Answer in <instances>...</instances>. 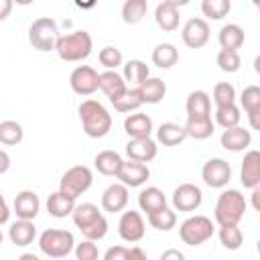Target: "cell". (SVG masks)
Wrapping results in <instances>:
<instances>
[{"mask_svg": "<svg viewBox=\"0 0 260 260\" xmlns=\"http://www.w3.org/2000/svg\"><path fill=\"white\" fill-rule=\"evenodd\" d=\"M14 213L18 219H26V221H32L37 215H39V209H41V199L35 191H20L16 197H14Z\"/></svg>", "mask_w": 260, "mask_h": 260, "instance_id": "obj_19", "label": "cell"}, {"mask_svg": "<svg viewBox=\"0 0 260 260\" xmlns=\"http://www.w3.org/2000/svg\"><path fill=\"white\" fill-rule=\"evenodd\" d=\"M122 162H124V158L116 150H102L93 158V167L98 169V173H102L106 177H118Z\"/></svg>", "mask_w": 260, "mask_h": 260, "instance_id": "obj_26", "label": "cell"}, {"mask_svg": "<svg viewBox=\"0 0 260 260\" xmlns=\"http://www.w3.org/2000/svg\"><path fill=\"white\" fill-rule=\"evenodd\" d=\"M144 219L138 211L134 209H128V211H122L120 215V221H118V234L124 242H130V244H136L144 238Z\"/></svg>", "mask_w": 260, "mask_h": 260, "instance_id": "obj_11", "label": "cell"}, {"mask_svg": "<svg viewBox=\"0 0 260 260\" xmlns=\"http://www.w3.org/2000/svg\"><path fill=\"white\" fill-rule=\"evenodd\" d=\"M71 217H73V223L79 228V232L83 234L85 240L98 242L108 234V219L104 217V213L93 203L75 205Z\"/></svg>", "mask_w": 260, "mask_h": 260, "instance_id": "obj_2", "label": "cell"}, {"mask_svg": "<svg viewBox=\"0 0 260 260\" xmlns=\"http://www.w3.org/2000/svg\"><path fill=\"white\" fill-rule=\"evenodd\" d=\"M230 10H232L230 0H203L201 2V12L211 20H221L223 16H228Z\"/></svg>", "mask_w": 260, "mask_h": 260, "instance_id": "obj_39", "label": "cell"}, {"mask_svg": "<svg viewBox=\"0 0 260 260\" xmlns=\"http://www.w3.org/2000/svg\"><path fill=\"white\" fill-rule=\"evenodd\" d=\"M79 120L83 132L89 138H104L112 130V116L98 100H85L79 104Z\"/></svg>", "mask_w": 260, "mask_h": 260, "instance_id": "obj_1", "label": "cell"}, {"mask_svg": "<svg viewBox=\"0 0 260 260\" xmlns=\"http://www.w3.org/2000/svg\"><path fill=\"white\" fill-rule=\"evenodd\" d=\"M112 106H114V110H118L122 114H128V112L138 110L142 106V102H140V95H138V91L134 87V89H126L118 100L112 102Z\"/></svg>", "mask_w": 260, "mask_h": 260, "instance_id": "obj_40", "label": "cell"}, {"mask_svg": "<svg viewBox=\"0 0 260 260\" xmlns=\"http://www.w3.org/2000/svg\"><path fill=\"white\" fill-rule=\"evenodd\" d=\"M24 138V130L16 120H4L0 122V142L6 146L20 144Z\"/></svg>", "mask_w": 260, "mask_h": 260, "instance_id": "obj_36", "label": "cell"}, {"mask_svg": "<svg viewBox=\"0 0 260 260\" xmlns=\"http://www.w3.org/2000/svg\"><path fill=\"white\" fill-rule=\"evenodd\" d=\"M142 104H158L167 95V83L160 77H148L136 87Z\"/></svg>", "mask_w": 260, "mask_h": 260, "instance_id": "obj_24", "label": "cell"}, {"mask_svg": "<svg viewBox=\"0 0 260 260\" xmlns=\"http://www.w3.org/2000/svg\"><path fill=\"white\" fill-rule=\"evenodd\" d=\"M187 132V138H195V140H205L213 134L215 124L211 118L207 120H187V124L183 126Z\"/></svg>", "mask_w": 260, "mask_h": 260, "instance_id": "obj_37", "label": "cell"}, {"mask_svg": "<svg viewBox=\"0 0 260 260\" xmlns=\"http://www.w3.org/2000/svg\"><path fill=\"white\" fill-rule=\"evenodd\" d=\"M201 201H203V193L193 183H181L173 191V207L177 211H187V213L195 211V209H199Z\"/></svg>", "mask_w": 260, "mask_h": 260, "instance_id": "obj_13", "label": "cell"}, {"mask_svg": "<svg viewBox=\"0 0 260 260\" xmlns=\"http://www.w3.org/2000/svg\"><path fill=\"white\" fill-rule=\"evenodd\" d=\"M258 195H260V187L252 189V205H254V209H258Z\"/></svg>", "mask_w": 260, "mask_h": 260, "instance_id": "obj_52", "label": "cell"}, {"mask_svg": "<svg viewBox=\"0 0 260 260\" xmlns=\"http://www.w3.org/2000/svg\"><path fill=\"white\" fill-rule=\"evenodd\" d=\"M59 37V26L49 16H41L32 20V24L28 26V43L37 51H55Z\"/></svg>", "mask_w": 260, "mask_h": 260, "instance_id": "obj_6", "label": "cell"}, {"mask_svg": "<svg viewBox=\"0 0 260 260\" xmlns=\"http://www.w3.org/2000/svg\"><path fill=\"white\" fill-rule=\"evenodd\" d=\"M215 63H217V67L223 73H236L240 69V65H242V59H240L238 51H223V49H219V53L215 57Z\"/></svg>", "mask_w": 260, "mask_h": 260, "instance_id": "obj_42", "label": "cell"}, {"mask_svg": "<svg viewBox=\"0 0 260 260\" xmlns=\"http://www.w3.org/2000/svg\"><path fill=\"white\" fill-rule=\"evenodd\" d=\"M240 120H242V114H240V108L236 104H230V106H223V108H215V122L213 124L221 126L223 130L240 126Z\"/></svg>", "mask_w": 260, "mask_h": 260, "instance_id": "obj_35", "label": "cell"}, {"mask_svg": "<svg viewBox=\"0 0 260 260\" xmlns=\"http://www.w3.org/2000/svg\"><path fill=\"white\" fill-rule=\"evenodd\" d=\"M181 39L183 43L189 47V49H201L207 45L209 41V24L205 18H189L185 24H183V30H181Z\"/></svg>", "mask_w": 260, "mask_h": 260, "instance_id": "obj_12", "label": "cell"}, {"mask_svg": "<svg viewBox=\"0 0 260 260\" xmlns=\"http://www.w3.org/2000/svg\"><path fill=\"white\" fill-rule=\"evenodd\" d=\"M2 240H4V234H2V230H0V246H2Z\"/></svg>", "mask_w": 260, "mask_h": 260, "instance_id": "obj_54", "label": "cell"}, {"mask_svg": "<svg viewBox=\"0 0 260 260\" xmlns=\"http://www.w3.org/2000/svg\"><path fill=\"white\" fill-rule=\"evenodd\" d=\"M240 104L246 114L250 112H260V87L258 85H248L240 93Z\"/></svg>", "mask_w": 260, "mask_h": 260, "instance_id": "obj_43", "label": "cell"}, {"mask_svg": "<svg viewBox=\"0 0 260 260\" xmlns=\"http://www.w3.org/2000/svg\"><path fill=\"white\" fill-rule=\"evenodd\" d=\"M124 81L126 83H132V85H140L142 81H146L150 77V69L144 61L140 59H130L128 63H124V73H122Z\"/></svg>", "mask_w": 260, "mask_h": 260, "instance_id": "obj_32", "label": "cell"}, {"mask_svg": "<svg viewBox=\"0 0 260 260\" xmlns=\"http://www.w3.org/2000/svg\"><path fill=\"white\" fill-rule=\"evenodd\" d=\"M213 102L217 108H223V106H230V104H236V87L228 81H219L213 85Z\"/></svg>", "mask_w": 260, "mask_h": 260, "instance_id": "obj_41", "label": "cell"}, {"mask_svg": "<svg viewBox=\"0 0 260 260\" xmlns=\"http://www.w3.org/2000/svg\"><path fill=\"white\" fill-rule=\"evenodd\" d=\"M150 177V169L148 165L144 162H136V160H124L122 162V169L118 173V179L124 187H140L148 181Z\"/></svg>", "mask_w": 260, "mask_h": 260, "instance_id": "obj_16", "label": "cell"}, {"mask_svg": "<svg viewBox=\"0 0 260 260\" xmlns=\"http://www.w3.org/2000/svg\"><path fill=\"white\" fill-rule=\"evenodd\" d=\"M244 39H246L244 28L240 24H236V22L223 24L219 28V32H217V43H219V47L223 51H238L244 45Z\"/></svg>", "mask_w": 260, "mask_h": 260, "instance_id": "obj_23", "label": "cell"}, {"mask_svg": "<svg viewBox=\"0 0 260 260\" xmlns=\"http://www.w3.org/2000/svg\"><path fill=\"white\" fill-rule=\"evenodd\" d=\"M179 61V51L171 43H160L152 49V63L160 69H171Z\"/></svg>", "mask_w": 260, "mask_h": 260, "instance_id": "obj_31", "label": "cell"}, {"mask_svg": "<svg viewBox=\"0 0 260 260\" xmlns=\"http://www.w3.org/2000/svg\"><path fill=\"white\" fill-rule=\"evenodd\" d=\"M201 179L211 189H223L232 179V167L225 158H209L201 169Z\"/></svg>", "mask_w": 260, "mask_h": 260, "instance_id": "obj_9", "label": "cell"}, {"mask_svg": "<svg viewBox=\"0 0 260 260\" xmlns=\"http://www.w3.org/2000/svg\"><path fill=\"white\" fill-rule=\"evenodd\" d=\"M158 152V146L152 138H130L126 144V154L128 160H136V162H150Z\"/></svg>", "mask_w": 260, "mask_h": 260, "instance_id": "obj_17", "label": "cell"}, {"mask_svg": "<svg viewBox=\"0 0 260 260\" xmlns=\"http://www.w3.org/2000/svg\"><path fill=\"white\" fill-rule=\"evenodd\" d=\"M217 236H219L221 246L228 248V250H238L244 242V234L238 225H219Z\"/></svg>", "mask_w": 260, "mask_h": 260, "instance_id": "obj_38", "label": "cell"}, {"mask_svg": "<svg viewBox=\"0 0 260 260\" xmlns=\"http://www.w3.org/2000/svg\"><path fill=\"white\" fill-rule=\"evenodd\" d=\"M18 260H41L37 254H30V252H24V254H20L18 256Z\"/></svg>", "mask_w": 260, "mask_h": 260, "instance_id": "obj_53", "label": "cell"}, {"mask_svg": "<svg viewBox=\"0 0 260 260\" xmlns=\"http://www.w3.org/2000/svg\"><path fill=\"white\" fill-rule=\"evenodd\" d=\"M8 238L14 246H28L32 244V240L37 238V228L32 221H26V219H16L10 228H8Z\"/></svg>", "mask_w": 260, "mask_h": 260, "instance_id": "obj_28", "label": "cell"}, {"mask_svg": "<svg viewBox=\"0 0 260 260\" xmlns=\"http://www.w3.org/2000/svg\"><path fill=\"white\" fill-rule=\"evenodd\" d=\"M128 205V187H124L122 183H114L110 187H106V191L102 193V207L108 213H120L124 211Z\"/></svg>", "mask_w": 260, "mask_h": 260, "instance_id": "obj_20", "label": "cell"}, {"mask_svg": "<svg viewBox=\"0 0 260 260\" xmlns=\"http://www.w3.org/2000/svg\"><path fill=\"white\" fill-rule=\"evenodd\" d=\"M185 0H165L154 8V20L158 24V28H162L165 32H173L179 28V6H183Z\"/></svg>", "mask_w": 260, "mask_h": 260, "instance_id": "obj_14", "label": "cell"}, {"mask_svg": "<svg viewBox=\"0 0 260 260\" xmlns=\"http://www.w3.org/2000/svg\"><path fill=\"white\" fill-rule=\"evenodd\" d=\"M12 12V0H0V22L6 20Z\"/></svg>", "mask_w": 260, "mask_h": 260, "instance_id": "obj_50", "label": "cell"}, {"mask_svg": "<svg viewBox=\"0 0 260 260\" xmlns=\"http://www.w3.org/2000/svg\"><path fill=\"white\" fill-rule=\"evenodd\" d=\"M93 183V173L89 167L85 165H75L71 169H67L59 181V191L77 199L79 195H83Z\"/></svg>", "mask_w": 260, "mask_h": 260, "instance_id": "obj_8", "label": "cell"}, {"mask_svg": "<svg viewBox=\"0 0 260 260\" xmlns=\"http://www.w3.org/2000/svg\"><path fill=\"white\" fill-rule=\"evenodd\" d=\"M73 209H75V199L61 193V191H55L47 197V211H49V215H53L57 219H63V217L71 215Z\"/></svg>", "mask_w": 260, "mask_h": 260, "instance_id": "obj_27", "label": "cell"}, {"mask_svg": "<svg viewBox=\"0 0 260 260\" xmlns=\"http://www.w3.org/2000/svg\"><path fill=\"white\" fill-rule=\"evenodd\" d=\"M75 258L77 260H98L100 258V252H98L95 242L83 240L81 244H75Z\"/></svg>", "mask_w": 260, "mask_h": 260, "instance_id": "obj_45", "label": "cell"}, {"mask_svg": "<svg viewBox=\"0 0 260 260\" xmlns=\"http://www.w3.org/2000/svg\"><path fill=\"white\" fill-rule=\"evenodd\" d=\"M219 142L230 152H242V150H246L252 144V132L246 130V128H242V126L228 128V130L221 132Z\"/></svg>", "mask_w": 260, "mask_h": 260, "instance_id": "obj_21", "label": "cell"}, {"mask_svg": "<svg viewBox=\"0 0 260 260\" xmlns=\"http://www.w3.org/2000/svg\"><path fill=\"white\" fill-rule=\"evenodd\" d=\"M39 248L49 258H65L75 248V238L69 230L49 228L39 236Z\"/></svg>", "mask_w": 260, "mask_h": 260, "instance_id": "obj_5", "label": "cell"}, {"mask_svg": "<svg viewBox=\"0 0 260 260\" xmlns=\"http://www.w3.org/2000/svg\"><path fill=\"white\" fill-rule=\"evenodd\" d=\"M187 138V132L183 126L175 124V122H162L156 128V140L162 146H177Z\"/></svg>", "mask_w": 260, "mask_h": 260, "instance_id": "obj_30", "label": "cell"}, {"mask_svg": "<svg viewBox=\"0 0 260 260\" xmlns=\"http://www.w3.org/2000/svg\"><path fill=\"white\" fill-rule=\"evenodd\" d=\"M187 120H207L211 118V98L203 89H195L187 95L185 102Z\"/></svg>", "mask_w": 260, "mask_h": 260, "instance_id": "obj_15", "label": "cell"}, {"mask_svg": "<svg viewBox=\"0 0 260 260\" xmlns=\"http://www.w3.org/2000/svg\"><path fill=\"white\" fill-rule=\"evenodd\" d=\"M91 49H93V39L87 30H73L69 35H61L55 45V53L59 55V59L67 63H77L87 59L91 55Z\"/></svg>", "mask_w": 260, "mask_h": 260, "instance_id": "obj_3", "label": "cell"}, {"mask_svg": "<svg viewBox=\"0 0 260 260\" xmlns=\"http://www.w3.org/2000/svg\"><path fill=\"white\" fill-rule=\"evenodd\" d=\"M240 181L246 189L260 187V152L258 150H248L244 154L242 169H240Z\"/></svg>", "mask_w": 260, "mask_h": 260, "instance_id": "obj_18", "label": "cell"}, {"mask_svg": "<svg viewBox=\"0 0 260 260\" xmlns=\"http://www.w3.org/2000/svg\"><path fill=\"white\" fill-rule=\"evenodd\" d=\"M246 213V199L238 189H225L219 193L213 209L217 225H238Z\"/></svg>", "mask_w": 260, "mask_h": 260, "instance_id": "obj_4", "label": "cell"}, {"mask_svg": "<svg viewBox=\"0 0 260 260\" xmlns=\"http://www.w3.org/2000/svg\"><path fill=\"white\" fill-rule=\"evenodd\" d=\"M100 89L106 93V98L110 102H114L128 89V85L118 71H104V73H100Z\"/></svg>", "mask_w": 260, "mask_h": 260, "instance_id": "obj_25", "label": "cell"}, {"mask_svg": "<svg viewBox=\"0 0 260 260\" xmlns=\"http://www.w3.org/2000/svg\"><path fill=\"white\" fill-rule=\"evenodd\" d=\"M146 217H148V223L158 232H171L177 223V213L169 207H160V209L148 213Z\"/></svg>", "mask_w": 260, "mask_h": 260, "instance_id": "obj_34", "label": "cell"}, {"mask_svg": "<svg viewBox=\"0 0 260 260\" xmlns=\"http://www.w3.org/2000/svg\"><path fill=\"white\" fill-rule=\"evenodd\" d=\"M148 10V2L146 0H126L122 4V20L126 24H138Z\"/></svg>", "mask_w": 260, "mask_h": 260, "instance_id": "obj_33", "label": "cell"}, {"mask_svg": "<svg viewBox=\"0 0 260 260\" xmlns=\"http://www.w3.org/2000/svg\"><path fill=\"white\" fill-rule=\"evenodd\" d=\"M213 232H215L213 221L207 215H191L179 228V236H181L183 244L193 246V248L205 244L213 236Z\"/></svg>", "mask_w": 260, "mask_h": 260, "instance_id": "obj_7", "label": "cell"}, {"mask_svg": "<svg viewBox=\"0 0 260 260\" xmlns=\"http://www.w3.org/2000/svg\"><path fill=\"white\" fill-rule=\"evenodd\" d=\"M158 260H185V254L181 250H177V248H169V250H165L160 254Z\"/></svg>", "mask_w": 260, "mask_h": 260, "instance_id": "obj_47", "label": "cell"}, {"mask_svg": "<svg viewBox=\"0 0 260 260\" xmlns=\"http://www.w3.org/2000/svg\"><path fill=\"white\" fill-rule=\"evenodd\" d=\"M126 256H128V248H124V246H112V248L106 250L104 260H128Z\"/></svg>", "mask_w": 260, "mask_h": 260, "instance_id": "obj_46", "label": "cell"}, {"mask_svg": "<svg viewBox=\"0 0 260 260\" xmlns=\"http://www.w3.org/2000/svg\"><path fill=\"white\" fill-rule=\"evenodd\" d=\"M10 169V154L0 148V175H4Z\"/></svg>", "mask_w": 260, "mask_h": 260, "instance_id": "obj_51", "label": "cell"}, {"mask_svg": "<svg viewBox=\"0 0 260 260\" xmlns=\"http://www.w3.org/2000/svg\"><path fill=\"white\" fill-rule=\"evenodd\" d=\"M98 59H100V65L106 67V71H116V67H120L122 61H124L122 51L116 49V47H104V49L100 51Z\"/></svg>", "mask_w": 260, "mask_h": 260, "instance_id": "obj_44", "label": "cell"}, {"mask_svg": "<svg viewBox=\"0 0 260 260\" xmlns=\"http://www.w3.org/2000/svg\"><path fill=\"white\" fill-rule=\"evenodd\" d=\"M152 130H154V126H152V120L148 114L136 112L124 120V132L130 138H150Z\"/></svg>", "mask_w": 260, "mask_h": 260, "instance_id": "obj_22", "label": "cell"}, {"mask_svg": "<svg viewBox=\"0 0 260 260\" xmlns=\"http://www.w3.org/2000/svg\"><path fill=\"white\" fill-rule=\"evenodd\" d=\"M138 205L148 215L160 207H167V195L158 187H146L138 193Z\"/></svg>", "mask_w": 260, "mask_h": 260, "instance_id": "obj_29", "label": "cell"}, {"mask_svg": "<svg viewBox=\"0 0 260 260\" xmlns=\"http://www.w3.org/2000/svg\"><path fill=\"white\" fill-rule=\"evenodd\" d=\"M8 219H10V207H8L6 199H4V195L0 193V225L6 223Z\"/></svg>", "mask_w": 260, "mask_h": 260, "instance_id": "obj_49", "label": "cell"}, {"mask_svg": "<svg viewBox=\"0 0 260 260\" xmlns=\"http://www.w3.org/2000/svg\"><path fill=\"white\" fill-rule=\"evenodd\" d=\"M69 85L77 95H91L100 89V73L89 65H79L71 71Z\"/></svg>", "mask_w": 260, "mask_h": 260, "instance_id": "obj_10", "label": "cell"}, {"mask_svg": "<svg viewBox=\"0 0 260 260\" xmlns=\"http://www.w3.org/2000/svg\"><path fill=\"white\" fill-rule=\"evenodd\" d=\"M128 260H148L146 258V252L140 248V246H132V248H128V256H126Z\"/></svg>", "mask_w": 260, "mask_h": 260, "instance_id": "obj_48", "label": "cell"}]
</instances>
